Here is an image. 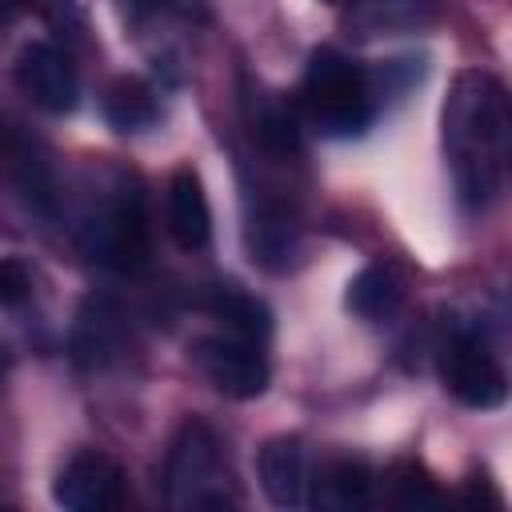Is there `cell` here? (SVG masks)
I'll return each mask as SVG.
<instances>
[{
	"mask_svg": "<svg viewBox=\"0 0 512 512\" xmlns=\"http://www.w3.org/2000/svg\"><path fill=\"white\" fill-rule=\"evenodd\" d=\"M440 128L460 204L484 212L504 184L508 148H512L508 88L492 72L464 68L448 88Z\"/></svg>",
	"mask_w": 512,
	"mask_h": 512,
	"instance_id": "obj_1",
	"label": "cell"
},
{
	"mask_svg": "<svg viewBox=\"0 0 512 512\" xmlns=\"http://www.w3.org/2000/svg\"><path fill=\"white\" fill-rule=\"evenodd\" d=\"M300 104L312 116V124L328 136H356L376 116L368 72L336 48H316L308 56Z\"/></svg>",
	"mask_w": 512,
	"mask_h": 512,
	"instance_id": "obj_2",
	"label": "cell"
},
{
	"mask_svg": "<svg viewBox=\"0 0 512 512\" xmlns=\"http://www.w3.org/2000/svg\"><path fill=\"white\" fill-rule=\"evenodd\" d=\"M164 480H168V504L180 512L236 504V492L228 484V468L220 456V440L204 420L180 424V432L168 448Z\"/></svg>",
	"mask_w": 512,
	"mask_h": 512,
	"instance_id": "obj_3",
	"label": "cell"
},
{
	"mask_svg": "<svg viewBox=\"0 0 512 512\" xmlns=\"http://www.w3.org/2000/svg\"><path fill=\"white\" fill-rule=\"evenodd\" d=\"M84 252L108 268L140 272L148 264V220L136 188H116V196L84 224Z\"/></svg>",
	"mask_w": 512,
	"mask_h": 512,
	"instance_id": "obj_4",
	"label": "cell"
},
{
	"mask_svg": "<svg viewBox=\"0 0 512 512\" xmlns=\"http://www.w3.org/2000/svg\"><path fill=\"white\" fill-rule=\"evenodd\" d=\"M440 380L464 408H500L508 400V372L476 332H456L440 348Z\"/></svg>",
	"mask_w": 512,
	"mask_h": 512,
	"instance_id": "obj_5",
	"label": "cell"
},
{
	"mask_svg": "<svg viewBox=\"0 0 512 512\" xmlns=\"http://www.w3.org/2000/svg\"><path fill=\"white\" fill-rule=\"evenodd\" d=\"M192 364L228 400H256L272 380V368H268L260 344L232 336V332L228 336H200L192 344Z\"/></svg>",
	"mask_w": 512,
	"mask_h": 512,
	"instance_id": "obj_6",
	"label": "cell"
},
{
	"mask_svg": "<svg viewBox=\"0 0 512 512\" xmlns=\"http://www.w3.org/2000/svg\"><path fill=\"white\" fill-rule=\"evenodd\" d=\"M52 500L68 512H112L128 500V476L108 452L84 448L56 472Z\"/></svg>",
	"mask_w": 512,
	"mask_h": 512,
	"instance_id": "obj_7",
	"label": "cell"
},
{
	"mask_svg": "<svg viewBox=\"0 0 512 512\" xmlns=\"http://www.w3.org/2000/svg\"><path fill=\"white\" fill-rule=\"evenodd\" d=\"M12 80L20 88V96H28L40 112H52V116H64L76 108L80 100V76H76V64L68 60L64 48L48 44V40H32L16 52V64H12Z\"/></svg>",
	"mask_w": 512,
	"mask_h": 512,
	"instance_id": "obj_8",
	"label": "cell"
},
{
	"mask_svg": "<svg viewBox=\"0 0 512 512\" xmlns=\"http://www.w3.org/2000/svg\"><path fill=\"white\" fill-rule=\"evenodd\" d=\"M256 476L264 496L276 508H304L308 504V452L296 436H272L256 456Z\"/></svg>",
	"mask_w": 512,
	"mask_h": 512,
	"instance_id": "obj_9",
	"label": "cell"
},
{
	"mask_svg": "<svg viewBox=\"0 0 512 512\" xmlns=\"http://www.w3.org/2000/svg\"><path fill=\"white\" fill-rule=\"evenodd\" d=\"M164 216H168V236H172L176 248L200 252L212 240V212H208V196H204V184H200L196 168L184 164L168 176Z\"/></svg>",
	"mask_w": 512,
	"mask_h": 512,
	"instance_id": "obj_10",
	"label": "cell"
},
{
	"mask_svg": "<svg viewBox=\"0 0 512 512\" xmlns=\"http://www.w3.org/2000/svg\"><path fill=\"white\" fill-rule=\"evenodd\" d=\"M432 12H436V0H352L344 12V28L356 40L396 36V32L424 28Z\"/></svg>",
	"mask_w": 512,
	"mask_h": 512,
	"instance_id": "obj_11",
	"label": "cell"
},
{
	"mask_svg": "<svg viewBox=\"0 0 512 512\" xmlns=\"http://www.w3.org/2000/svg\"><path fill=\"white\" fill-rule=\"evenodd\" d=\"M372 484H376V476H372L368 460L340 456V460L324 464V472L316 476L312 504L324 508V512H360L372 500Z\"/></svg>",
	"mask_w": 512,
	"mask_h": 512,
	"instance_id": "obj_12",
	"label": "cell"
},
{
	"mask_svg": "<svg viewBox=\"0 0 512 512\" xmlns=\"http://www.w3.org/2000/svg\"><path fill=\"white\" fill-rule=\"evenodd\" d=\"M404 304V276L392 268V264H368L360 268L352 280H348V292H344V308L368 324H380V320H392Z\"/></svg>",
	"mask_w": 512,
	"mask_h": 512,
	"instance_id": "obj_13",
	"label": "cell"
},
{
	"mask_svg": "<svg viewBox=\"0 0 512 512\" xmlns=\"http://www.w3.org/2000/svg\"><path fill=\"white\" fill-rule=\"evenodd\" d=\"M200 308L208 316H216L232 336H244V340H256L264 344L268 332H272V312L264 300H256L252 292H244L240 284H212L204 296H200Z\"/></svg>",
	"mask_w": 512,
	"mask_h": 512,
	"instance_id": "obj_14",
	"label": "cell"
},
{
	"mask_svg": "<svg viewBox=\"0 0 512 512\" xmlns=\"http://www.w3.org/2000/svg\"><path fill=\"white\" fill-rule=\"evenodd\" d=\"M296 240H300V228H296L292 212L280 208V204H260L256 216L248 220V252H252L256 264H264L272 272L288 268V260L296 252Z\"/></svg>",
	"mask_w": 512,
	"mask_h": 512,
	"instance_id": "obj_15",
	"label": "cell"
},
{
	"mask_svg": "<svg viewBox=\"0 0 512 512\" xmlns=\"http://www.w3.org/2000/svg\"><path fill=\"white\" fill-rule=\"evenodd\" d=\"M248 128H252V140L272 156H296L300 152V120L272 92L248 96Z\"/></svg>",
	"mask_w": 512,
	"mask_h": 512,
	"instance_id": "obj_16",
	"label": "cell"
},
{
	"mask_svg": "<svg viewBox=\"0 0 512 512\" xmlns=\"http://www.w3.org/2000/svg\"><path fill=\"white\" fill-rule=\"evenodd\" d=\"M104 120L116 128V132H144L160 120V104H156V92L136 80V76H120L108 84L104 92Z\"/></svg>",
	"mask_w": 512,
	"mask_h": 512,
	"instance_id": "obj_17",
	"label": "cell"
},
{
	"mask_svg": "<svg viewBox=\"0 0 512 512\" xmlns=\"http://www.w3.org/2000/svg\"><path fill=\"white\" fill-rule=\"evenodd\" d=\"M116 312L104 304V300H92L80 316V328H76V356L88 360V364H104L112 352H116Z\"/></svg>",
	"mask_w": 512,
	"mask_h": 512,
	"instance_id": "obj_18",
	"label": "cell"
},
{
	"mask_svg": "<svg viewBox=\"0 0 512 512\" xmlns=\"http://www.w3.org/2000/svg\"><path fill=\"white\" fill-rule=\"evenodd\" d=\"M388 492H392V504L412 508V512H420V508H440V504H444V496H440V488L432 484V476H428L420 464H412V460H400V464L392 468Z\"/></svg>",
	"mask_w": 512,
	"mask_h": 512,
	"instance_id": "obj_19",
	"label": "cell"
},
{
	"mask_svg": "<svg viewBox=\"0 0 512 512\" xmlns=\"http://www.w3.org/2000/svg\"><path fill=\"white\" fill-rule=\"evenodd\" d=\"M32 296V272L20 256H0V308H20Z\"/></svg>",
	"mask_w": 512,
	"mask_h": 512,
	"instance_id": "obj_20",
	"label": "cell"
},
{
	"mask_svg": "<svg viewBox=\"0 0 512 512\" xmlns=\"http://www.w3.org/2000/svg\"><path fill=\"white\" fill-rule=\"evenodd\" d=\"M36 0H0V20H8V16H16V12H24V8H32Z\"/></svg>",
	"mask_w": 512,
	"mask_h": 512,
	"instance_id": "obj_21",
	"label": "cell"
},
{
	"mask_svg": "<svg viewBox=\"0 0 512 512\" xmlns=\"http://www.w3.org/2000/svg\"><path fill=\"white\" fill-rule=\"evenodd\" d=\"M8 368H12V352L0 344V384H4V376H8Z\"/></svg>",
	"mask_w": 512,
	"mask_h": 512,
	"instance_id": "obj_22",
	"label": "cell"
},
{
	"mask_svg": "<svg viewBox=\"0 0 512 512\" xmlns=\"http://www.w3.org/2000/svg\"><path fill=\"white\" fill-rule=\"evenodd\" d=\"M328 4H336V0H328Z\"/></svg>",
	"mask_w": 512,
	"mask_h": 512,
	"instance_id": "obj_23",
	"label": "cell"
}]
</instances>
